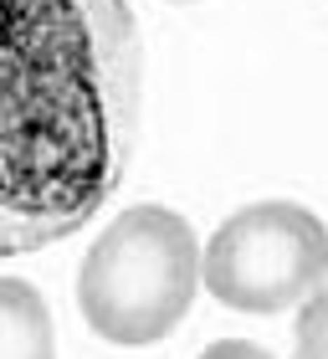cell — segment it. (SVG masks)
<instances>
[{"instance_id": "obj_1", "label": "cell", "mask_w": 328, "mask_h": 359, "mask_svg": "<svg viewBox=\"0 0 328 359\" xmlns=\"http://www.w3.org/2000/svg\"><path fill=\"white\" fill-rule=\"evenodd\" d=\"M139 108L128 0H0V257L57 247L113 201Z\"/></svg>"}, {"instance_id": "obj_2", "label": "cell", "mask_w": 328, "mask_h": 359, "mask_svg": "<svg viewBox=\"0 0 328 359\" xmlns=\"http://www.w3.org/2000/svg\"><path fill=\"white\" fill-rule=\"evenodd\" d=\"M200 287V241L164 205H134L88 247L77 308L108 344H154L175 334Z\"/></svg>"}, {"instance_id": "obj_3", "label": "cell", "mask_w": 328, "mask_h": 359, "mask_svg": "<svg viewBox=\"0 0 328 359\" xmlns=\"http://www.w3.org/2000/svg\"><path fill=\"white\" fill-rule=\"evenodd\" d=\"M328 236L308 205L257 201L216 226L200 252V283L236 313H282L323 283Z\"/></svg>"}, {"instance_id": "obj_4", "label": "cell", "mask_w": 328, "mask_h": 359, "mask_svg": "<svg viewBox=\"0 0 328 359\" xmlns=\"http://www.w3.org/2000/svg\"><path fill=\"white\" fill-rule=\"evenodd\" d=\"M0 359H57L52 308L21 277H0Z\"/></svg>"}, {"instance_id": "obj_5", "label": "cell", "mask_w": 328, "mask_h": 359, "mask_svg": "<svg viewBox=\"0 0 328 359\" xmlns=\"http://www.w3.org/2000/svg\"><path fill=\"white\" fill-rule=\"evenodd\" d=\"M323 323H328V298H323V283L308 292L303 303V318H298V359H328L323 349Z\"/></svg>"}, {"instance_id": "obj_6", "label": "cell", "mask_w": 328, "mask_h": 359, "mask_svg": "<svg viewBox=\"0 0 328 359\" xmlns=\"http://www.w3.org/2000/svg\"><path fill=\"white\" fill-rule=\"evenodd\" d=\"M200 359H277V354H267L261 344H246V339H216Z\"/></svg>"}, {"instance_id": "obj_7", "label": "cell", "mask_w": 328, "mask_h": 359, "mask_svg": "<svg viewBox=\"0 0 328 359\" xmlns=\"http://www.w3.org/2000/svg\"><path fill=\"white\" fill-rule=\"evenodd\" d=\"M179 6H185V0H179Z\"/></svg>"}]
</instances>
